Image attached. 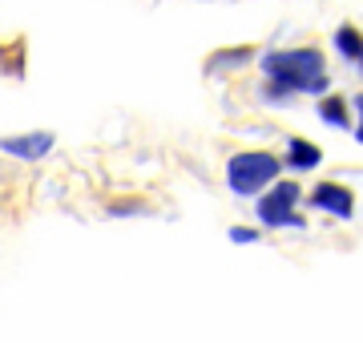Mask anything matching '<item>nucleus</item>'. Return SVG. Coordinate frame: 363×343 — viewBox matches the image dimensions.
Masks as SVG:
<instances>
[{
  "label": "nucleus",
  "instance_id": "nucleus-1",
  "mask_svg": "<svg viewBox=\"0 0 363 343\" xmlns=\"http://www.w3.org/2000/svg\"><path fill=\"white\" fill-rule=\"evenodd\" d=\"M262 73L271 85L286 89L291 97H323L331 77H327V57L311 45L303 49H274L262 53Z\"/></svg>",
  "mask_w": 363,
  "mask_h": 343
},
{
  "label": "nucleus",
  "instance_id": "nucleus-2",
  "mask_svg": "<svg viewBox=\"0 0 363 343\" xmlns=\"http://www.w3.org/2000/svg\"><path fill=\"white\" fill-rule=\"evenodd\" d=\"M283 166L286 162H279L267 150H242V154H234L226 162V186H230L238 198H255V194H262V190H271L279 182V170Z\"/></svg>",
  "mask_w": 363,
  "mask_h": 343
},
{
  "label": "nucleus",
  "instance_id": "nucleus-3",
  "mask_svg": "<svg viewBox=\"0 0 363 343\" xmlns=\"http://www.w3.org/2000/svg\"><path fill=\"white\" fill-rule=\"evenodd\" d=\"M295 206H298V182H274L271 190L255 202V214H259V223L267 226V230H283V226L303 230L307 223H303V214H298Z\"/></svg>",
  "mask_w": 363,
  "mask_h": 343
},
{
  "label": "nucleus",
  "instance_id": "nucleus-4",
  "mask_svg": "<svg viewBox=\"0 0 363 343\" xmlns=\"http://www.w3.org/2000/svg\"><path fill=\"white\" fill-rule=\"evenodd\" d=\"M311 206H315V210H323V214H335V218H343V223L355 214V198H351V190H347V186H339V182H319V186H315V190H311Z\"/></svg>",
  "mask_w": 363,
  "mask_h": 343
},
{
  "label": "nucleus",
  "instance_id": "nucleus-5",
  "mask_svg": "<svg viewBox=\"0 0 363 343\" xmlns=\"http://www.w3.org/2000/svg\"><path fill=\"white\" fill-rule=\"evenodd\" d=\"M52 142H57V137H52L49 130H37V133H16V137H4V142H0V150H4L9 158L40 162L52 150Z\"/></svg>",
  "mask_w": 363,
  "mask_h": 343
},
{
  "label": "nucleus",
  "instance_id": "nucleus-6",
  "mask_svg": "<svg viewBox=\"0 0 363 343\" xmlns=\"http://www.w3.org/2000/svg\"><path fill=\"white\" fill-rule=\"evenodd\" d=\"M319 162H323V150L319 145L303 142V137H291L286 142V170L307 174V170H319Z\"/></svg>",
  "mask_w": 363,
  "mask_h": 343
},
{
  "label": "nucleus",
  "instance_id": "nucleus-7",
  "mask_svg": "<svg viewBox=\"0 0 363 343\" xmlns=\"http://www.w3.org/2000/svg\"><path fill=\"white\" fill-rule=\"evenodd\" d=\"M255 57V49H218V53L206 61V73L210 77H222V73H230V69H242Z\"/></svg>",
  "mask_w": 363,
  "mask_h": 343
},
{
  "label": "nucleus",
  "instance_id": "nucleus-8",
  "mask_svg": "<svg viewBox=\"0 0 363 343\" xmlns=\"http://www.w3.org/2000/svg\"><path fill=\"white\" fill-rule=\"evenodd\" d=\"M335 49L343 61H355V65H363V33L355 25H339L335 28Z\"/></svg>",
  "mask_w": 363,
  "mask_h": 343
},
{
  "label": "nucleus",
  "instance_id": "nucleus-9",
  "mask_svg": "<svg viewBox=\"0 0 363 343\" xmlns=\"http://www.w3.org/2000/svg\"><path fill=\"white\" fill-rule=\"evenodd\" d=\"M319 121L331 130H347V101L343 97H323L319 101Z\"/></svg>",
  "mask_w": 363,
  "mask_h": 343
},
{
  "label": "nucleus",
  "instance_id": "nucleus-10",
  "mask_svg": "<svg viewBox=\"0 0 363 343\" xmlns=\"http://www.w3.org/2000/svg\"><path fill=\"white\" fill-rule=\"evenodd\" d=\"M259 101H262V106H274V109H286L291 101H295V97H291L286 89H279V85H271V81H262Z\"/></svg>",
  "mask_w": 363,
  "mask_h": 343
},
{
  "label": "nucleus",
  "instance_id": "nucleus-11",
  "mask_svg": "<svg viewBox=\"0 0 363 343\" xmlns=\"http://www.w3.org/2000/svg\"><path fill=\"white\" fill-rule=\"evenodd\" d=\"M230 242H259V230H250V226H230Z\"/></svg>",
  "mask_w": 363,
  "mask_h": 343
},
{
  "label": "nucleus",
  "instance_id": "nucleus-12",
  "mask_svg": "<svg viewBox=\"0 0 363 343\" xmlns=\"http://www.w3.org/2000/svg\"><path fill=\"white\" fill-rule=\"evenodd\" d=\"M109 214H145V206H142V202H113Z\"/></svg>",
  "mask_w": 363,
  "mask_h": 343
},
{
  "label": "nucleus",
  "instance_id": "nucleus-13",
  "mask_svg": "<svg viewBox=\"0 0 363 343\" xmlns=\"http://www.w3.org/2000/svg\"><path fill=\"white\" fill-rule=\"evenodd\" d=\"M351 109H355V113H359V121H363V93H355V97H351Z\"/></svg>",
  "mask_w": 363,
  "mask_h": 343
},
{
  "label": "nucleus",
  "instance_id": "nucleus-14",
  "mask_svg": "<svg viewBox=\"0 0 363 343\" xmlns=\"http://www.w3.org/2000/svg\"><path fill=\"white\" fill-rule=\"evenodd\" d=\"M355 142L363 145V121H359V125H355Z\"/></svg>",
  "mask_w": 363,
  "mask_h": 343
},
{
  "label": "nucleus",
  "instance_id": "nucleus-15",
  "mask_svg": "<svg viewBox=\"0 0 363 343\" xmlns=\"http://www.w3.org/2000/svg\"><path fill=\"white\" fill-rule=\"evenodd\" d=\"M359 73H363V65H359Z\"/></svg>",
  "mask_w": 363,
  "mask_h": 343
}]
</instances>
